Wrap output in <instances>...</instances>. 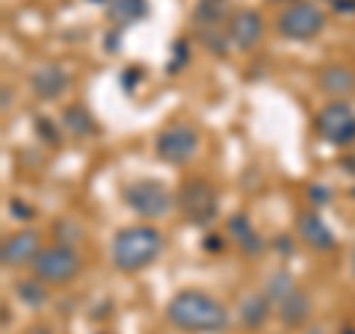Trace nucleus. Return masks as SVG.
<instances>
[{"label": "nucleus", "instance_id": "obj_1", "mask_svg": "<svg viewBox=\"0 0 355 334\" xmlns=\"http://www.w3.org/2000/svg\"><path fill=\"white\" fill-rule=\"evenodd\" d=\"M166 319L169 326L187 334H219L228 328L225 305L205 290H178L169 305H166Z\"/></svg>", "mask_w": 355, "mask_h": 334}, {"label": "nucleus", "instance_id": "obj_2", "mask_svg": "<svg viewBox=\"0 0 355 334\" xmlns=\"http://www.w3.org/2000/svg\"><path fill=\"white\" fill-rule=\"evenodd\" d=\"M166 249L163 234L148 225V222H139V225H128L121 228L113 237V246H110V261L119 272L133 275L148 270L151 263L160 261V254Z\"/></svg>", "mask_w": 355, "mask_h": 334}, {"label": "nucleus", "instance_id": "obj_3", "mask_svg": "<svg viewBox=\"0 0 355 334\" xmlns=\"http://www.w3.org/2000/svg\"><path fill=\"white\" fill-rule=\"evenodd\" d=\"M228 18H231V0H198L193 9V30L198 42L210 53L225 57L228 51Z\"/></svg>", "mask_w": 355, "mask_h": 334}, {"label": "nucleus", "instance_id": "obj_4", "mask_svg": "<svg viewBox=\"0 0 355 334\" xmlns=\"http://www.w3.org/2000/svg\"><path fill=\"white\" fill-rule=\"evenodd\" d=\"M30 270L36 278H42L44 284L62 287V284H71L74 278L83 272V258L69 243H51V246H42L36 261L30 263Z\"/></svg>", "mask_w": 355, "mask_h": 334}, {"label": "nucleus", "instance_id": "obj_5", "mask_svg": "<svg viewBox=\"0 0 355 334\" xmlns=\"http://www.w3.org/2000/svg\"><path fill=\"white\" fill-rule=\"evenodd\" d=\"M326 27V12L311 0H291L275 15V33L287 42H308Z\"/></svg>", "mask_w": 355, "mask_h": 334}, {"label": "nucleus", "instance_id": "obj_6", "mask_svg": "<svg viewBox=\"0 0 355 334\" xmlns=\"http://www.w3.org/2000/svg\"><path fill=\"white\" fill-rule=\"evenodd\" d=\"M178 210H181L190 225L207 228L219 213L216 189L207 181H202V177H187V181L178 186Z\"/></svg>", "mask_w": 355, "mask_h": 334}, {"label": "nucleus", "instance_id": "obj_7", "mask_svg": "<svg viewBox=\"0 0 355 334\" xmlns=\"http://www.w3.org/2000/svg\"><path fill=\"white\" fill-rule=\"evenodd\" d=\"M121 202H125L139 219H163L169 216V210L175 204L172 193L160 181H133L121 189Z\"/></svg>", "mask_w": 355, "mask_h": 334}, {"label": "nucleus", "instance_id": "obj_8", "mask_svg": "<svg viewBox=\"0 0 355 334\" xmlns=\"http://www.w3.org/2000/svg\"><path fill=\"white\" fill-rule=\"evenodd\" d=\"M154 154L163 163H172V166L190 163L198 154V130L184 125V121H175V125L163 128L154 137Z\"/></svg>", "mask_w": 355, "mask_h": 334}, {"label": "nucleus", "instance_id": "obj_9", "mask_svg": "<svg viewBox=\"0 0 355 334\" xmlns=\"http://www.w3.org/2000/svg\"><path fill=\"white\" fill-rule=\"evenodd\" d=\"M314 128L329 146H338V148L352 146L355 142V109L347 101H329L326 107H320Z\"/></svg>", "mask_w": 355, "mask_h": 334}, {"label": "nucleus", "instance_id": "obj_10", "mask_svg": "<svg viewBox=\"0 0 355 334\" xmlns=\"http://www.w3.org/2000/svg\"><path fill=\"white\" fill-rule=\"evenodd\" d=\"M263 30H266V24H263V15L258 9L243 6V9H234L228 18V39L237 51H254L263 39Z\"/></svg>", "mask_w": 355, "mask_h": 334}, {"label": "nucleus", "instance_id": "obj_11", "mask_svg": "<svg viewBox=\"0 0 355 334\" xmlns=\"http://www.w3.org/2000/svg\"><path fill=\"white\" fill-rule=\"evenodd\" d=\"M39 252H42V234L33 228H21L3 240L0 261H3L6 270H18V266H30Z\"/></svg>", "mask_w": 355, "mask_h": 334}, {"label": "nucleus", "instance_id": "obj_12", "mask_svg": "<svg viewBox=\"0 0 355 334\" xmlns=\"http://www.w3.org/2000/svg\"><path fill=\"white\" fill-rule=\"evenodd\" d=\"M296 234H299V240H302L305 246H311L314 252H331L338 246L335 234H331V228L326 225L323 216H320L317 210H305V213H299Z\"/></svg>", "mask_w": 355, "mask_h": 334}, {"label": "nucleus", "instance_id": "obj_13", "mask_svg": "<svg viewBox=\"0 0 355 334\" xmlns=\"http://www.w3.org/2000/svg\"><path fill=\"white\" fill-rule=\"evenodd\" d=\"M317 86L331 101H347V95L355 92V71L340 62L326 65V69H320V74H317Z\"/></svg>", "mask_w": 355, "mask_h": 334}, {"label": "nucleus", "instance_id": "obj_14", "mask_svg": "<svg viewBox=\"0 0 355 334\" xmlns=\"http://www.w3.org/2000/svg\"><path fill=\"white\" fill-rule=\"evenodd\" d=\"M69 71L62 69V65H42L39 71H33L30 77V86L33 92H36L42 101H57V98L69 89Z\"/></svg>", "mask_w": 355, "mask_h": 334}, {"label": "nucleus", "instance_id": "obj_15", "mask_svg": "<svg viewBox=\"0 0 355 334\" xmlns=\"http://www.w3.org/2000/svg\"><path fill=\"white\" fill-rule=\"evenodd\" d=\"M311 310H314V305H311V296L302 290V287L291 290L279 305H275V314H279V319L287 328H302L311 317Z\"/></svg>", "mask_w": 355, "mask_h": 334}, {"label": "nucleus", "instance_id": "obj_16", "mask_svg": "<svg viewBox=\"0 0 355 334\" xmlns=\"http://www.w3.org/2000/svg\"><path fill=\"white\" fill-rule=\"evenodd\" d=\"M148 15V0H110L107 3V18L116 27H133Z\"/></svg>", "mask_w": 355, "mask_h": 334}, {"label": "nucleus", "instance_id": "obj_17", "mask_svg": "<svg viewBox=\"0 0 355 334\" xmlns=\"http://www.w3.org/2000/svg\"><path fill=\"white\" fill-rule=\"evenodd\" d=\"M228 240H234L243 252L249 254H258L263 249V240L258 237V231L252 228V222L243 216V213H234L228 219Z\"/></svg>", "mask_w": 355, "mask_h": 334}, {"label": "nucleus", "instance_id": "obj_18", "mask_svg": "<svg viewBox=\"0 0 355 334\" xmlns=\"http://www.w3.org/2000/svg\"><path fill=\"white\" fill-rule=\"evenodd\" d=\"M62 128L77 139H86V137H92V133L98 130L92 113H89L83 104H69L62 109Z\"/></svg>", "mask_w": 355, "mask_h": 334}, {"label": "nucleus", "instance_id": "obj_19", "mask_svg": "<svg viewBox=\"0 0 355 334\" xmlns=\"http://www.w3.org/2000/svg\"><path fill=\"white\" fill-rule=\"evenodd\" d=\"M270 308H272V302H270V296H266V293L246 296L240 302V319H243V326H246V328L263 326L266 317H270Z\"/></svg>", "mask_w": 355, "mask_h": 334}, {"label": "nucleus", "instance_id": "obj_20", "mask_svg": "<svg viewBox=\"0 0 355 334\" xmlns=\"http://www.w3.org/2000/svg\"><path fill=\"white\" fill-rule=\"evenodd\" d=\"M15 296L24 302L27 308H42L44 302H48V284L42 281V278H21V281L15 284Z\"/></svg>", "mask_w": 355, "mask_h": 334}, {"label": "nucleus", "instance_id": "obj_21", "mask_svg": "<svg viewBox=\"0 0 355 334\" xmlns=\"http://www.w3.org/2000/svg\"><path fill=\"white\" fill-rule=\"evenodd\" d=\"M291 290H296V281H293V275H291V272H272L270 278H266L263 293L270 296V302H272V305H279Z\"/></svg>", "mask_w": 355, "mask_h": 334}, {"label": "nucleus", "instance_id": "obj_22", "mask_svg": "<svg viewBox=\"0 0 355 334\" xmlns=\"http://www.w3.org/2000/svg\"><path fill=\"white\" fill-rule=\"evenodd\" d=\"M9 210H12L18 219H24V222L36 216V207H30V204H24V202H18V198H12V202H9Z\"/></svg>", "mask_w": 355, "mask_h": 334}, {"label": "nucleus", "instance_id": "obj_23", "mask_svg": "<svg viewBox=\"0 0 355 334\" xmlns=\"http://www.w3.org/2000/svg\"><path fill=\"white\" fill-rule=\"evenodd\" d=\"M9 101H12V92H9V86H3V109H9Z\"/></svg>", "mask_w": 355, "mask_h": 334}, {"label": "nucleus", "instance_id": "obj_24", "mask_svg": "<svg viewBox=\"0 0 355 334\" xmlns=\"http://www.w3.org/2000/svg\"><path fill=\"white\" fill-rule=\"evenodd\" d=\"M27 334H51V328H44V326H39V328H30Z\"/></svg>", "mask_w": 355, "mask_h": 334}, {"label": "nucleus", "instance_id": "obj_25", "mask_svg": "<svg viewBox=\"0 0 355 334\" xmlns=\"http://www.w3.org/2000/svg\"><path fill=\"white\" fill-rule=\"evenodd\" d=\"M340 334H355V326H347V328H340Z\"/></svg>", "mask_w": 355, "mask_h": 334}, {"label": "nucleus", "instance_id": "obj_26", "mask_svg": "<svg viewBox=\"0 0 355 334\" xmlns=\"http://www.w3.org/2000/svg\"><path fill=\"white\" fill-rule=\"evenodd\" d=\"M349 169H352V172H355V157H352V160H349Z\"/></svg>", "mask_w": 355, "mask_h": 334}, {"label": "nucleus", "instance_id": "obj_27", "mask_svg": "<svg viewBox=\"0 0 355 334\" xmlns=\"http://www.w3.org/2000/svg\"><path fill=\"white\" fill-rule=\"evenodd\" d=\"M272 3H291V0H272Z\"/></svg>", "mask_w": 355, "mask_h": 334}, {"label": "nucleus", "instance_id": "obj_28", "mask_svg": "<svg viewBox=\"0 0 355 334\" xmlns=\"http://www.w3.org/2000/svg\"><path fill=\"white\" fill-rule=\"evenodd\" d=\"M92 3H110V0H92Z\"/></svg>", "mask_w": 355, "mask_h": 334}, {"label": "nucleus", "instance_id": "obj_29", "mask_svg": "<svg viewBox=\"0 0 355 334\" xmlns=\"http://www.w3.org/2000/svg\"><path fill=\"white\" fill-rule=\"evenodd\" d=\"M352 195H355V189H352Z\"/></svg>", "mask_w": 355, "mask_h": 334}, {"label": "nucleus", "instance_id": "obj_30", "mask_svg": "<svg viewBox=\"0 0 355 334\" xmlns=\"http://www.w3.org/2000/svg\"><path fill=\"white\" fill-rule=\"evenodd\" d=\"M352 270H355V263H352Z\"/></svg>", "mask_w": 355, "mask_h": 334}]
</instances>
